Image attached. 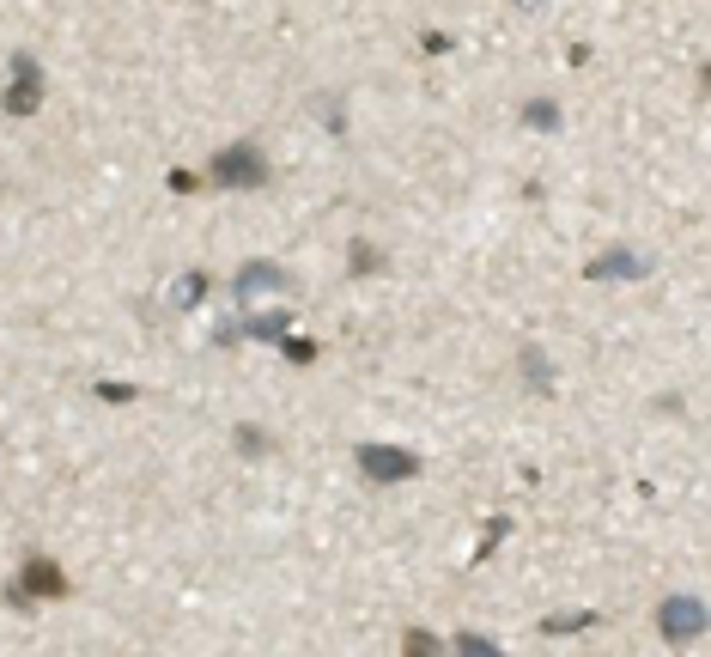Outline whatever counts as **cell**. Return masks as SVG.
Returning a JSON list of instances; mask_svg holds the SVG:
<instances>
[{"label": "cell", "mask_w": 711, "mask_h": 657, "mask_svg": "<svg viewBox=\"0 0 711 657\" xmlns=\"http://www.w3.org/2000/svg\"><path fill=\"white\" fill-rule=\"evenodd\" d=\"M213 177H219V183H231V189H256V183H268V165H262L256 146H231V153H219Z\"/></svg>", "instance_id": "1"}, {"label": "cell", "mask_w": 711, "mask_h": 657, "mask_svg": "<svg viewBox=\"0 0 711 657\" xmlns=\"http://www.w3.org/2000/svg\"><path fill=\"white\" fill-rule=\"evenodd\" d=\"M365 475L371 481H408V475H420V457H408V451H395V445H365Z\"/></svg>", "instance_id": "2"}, {"label": "cell", "mask_w": 711, "mask_h": 657, "mask_svg": "<svg viewBox=\"0 0 711 657\" xmlns=\"http://www.w3.org/2000/svg\"><path fill=\"white\" fill-rule=\"evenodd\" d=\"M37 98H43V73H37V61H31V55H19V61H13V92H7V110H13V116H31V110H37Z\"/></svg>", "instance_id": "3"}, {"label": "cell", "mask_w": 711, "mask_h": 657, "mask_svg": "<svg viewBox=\"0 0 711 657\" xmlns=\"http://www.w3.org/2000/svg\"><path fill=\"white\" fill-rule=\"evenodd\" d=\"M657 627H663L669 639H693V633H705V609H699L693 597H675V603H663Z\"/></svg>", "instance_id": "4"}, {"label": "cell", "mask_w": 711, "mask_h": 657, "mask_svg": "<svg viewBox=\"0 0 711 657\" xmlns=\"http://www.w3.org/2000/svg\"><path fill=\"white\" fill-rule=\"evenodd\" d=\"M280 286H286V274H280V268H262V262H250L244 274H237V299L250 305L256 292H280Z\"/></svg>", "instance_id": "5"}, {"label": "cell", "mask_w": 711, "mask_h": 657, "mask_svg": "<svg viewBox=\"0 0 711 657\" xmlns=\"http://www.w3.org/2000/svg\"><path fill=\"white\" fill-rule=\"evenodd\" d=\"M19 591H43V597H67V578L49 566V560H31L25 578H19Z\"/></svg>", "instance_id": "6"}]
</instances>
